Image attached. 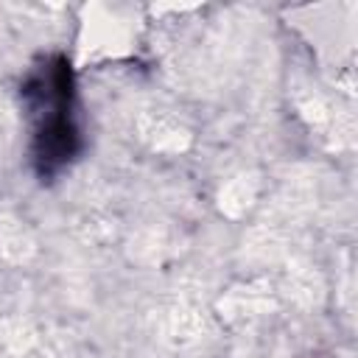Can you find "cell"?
Instances as JSON below:
<instances>
[{"instance_id": "cell-1", "label": "cell", "mask_w": 358, "mask_h": 358, "mask_svg": "<svg viewBox=\"0 0 358 358\" xmlns=\"http://www.w3.org/2000/svg\"><path fill=\"white\" fill-rule=\"evenodd\" d=\"M25 112L34 120L31 157L39 176H53L67 168L81 148L76 120V81L64 56H50L22 84Z\"/></svg>"}]
</instances>
